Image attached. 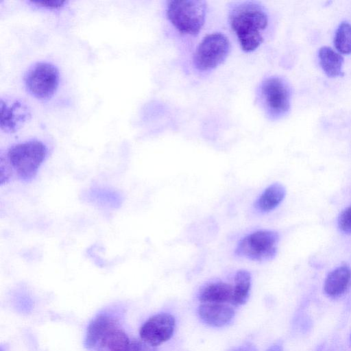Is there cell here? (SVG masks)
I'll return each mask as SVG.
<instances>
[{
  "instance_id": "cell-1",
  "label": "cell",
  "mask_w": 351,
  "mask_h": 351,
  "mask_svg": "<svg viewBox=\"0 0 351 351\" xmlns=\"http://www.w3.org/2000/svg\"><path fill=\"white\" fill-rule=\"evenodd\" d=\"M48 155V147L42 141L34 138L11 145L0 155L1 185L15 177L29 182Z\"/></svg>"
},
{
  "instance_id": "cell-2",
  "label": "cell",
  "mask_w": 351,
  "mask_h": 351,
  "mask_svg": "<svg viewBox=\"0 0 351 351\" xmlns=\"http://www.w3.org/2000/svg\"><path fill=\"white\" fill-rule=\"evenodd\" d=\"M228 20L244 52H252L262 44L269 16L265 8L259 2L242 1L233 3L229 9Z\"/></svg>"
},
{
  "instance_id": "cell-3",
  "label": "cell",
  "mask_w": 351,
  "mask_h": 351,
  "mask_svg": "<svg viewBox=\"0 0 351 351\" xmlns=\"http://www.w3.org/2000/svg\"><path fill=\"white\" fill-rule=\"evenodd\" d=\"M208 5L199 0L167 1L166 15L170 23L181 34L197 36L205 23Z\"/></svg>"
},
{
  "instance_id": "cell-4",
  "label": "cell",
  "mask_w": 351,
  "mask_h": 351,
  "mask_svg": "<svg viewBox=\"0 0 351 351\" xmlns=\"http://www.w3.org/2000/svg\"><path fill=\"white\" fill-rule=\"evenodd\" d=\"M60 74L58 67L46 62H36L30 66L23 75L27 92L40 101L50 99L60 84Z\"/></svg>"
},
{
  "instance_id": "cell-5",
  "label": "cell",
  "mask_w": 351,
  "mask_h": 351,
  "mask_svg": "<svg viewBox=\"0 0 351 351\" xmlns=\"http://www.w3.org/2000/svg\"><path fill=\"white\" fill-rule=\"evenodd\" d=\"M279 234L271 230H258L240 239L234 249L237 257L258 262L273 259L278 250Z\"/></svg>"
},
{
  "instance_id": "cell-6",
  "label": "cell",
  "mask_w": 351,
  "mask_h": 351,
  "mask_svg": "<svg viewBox=\"0 0 351 351\" xmlns=\"http://www.w3.org/2000/svg\"><path fill=\"white\" fill-rule=\"evenodd\" d=\"M258 99L270 119H278L289 110L290 90L282 77L271 76L263 80L258 88Z\"/></svg>"
},
{
  "instance_id": "cell-7",
  "label": "cell",
  "mask_w": 351,
  "mask_h": 351,
  "mask_svg": "<svg viewBox=\"0 0 351 351\" xmlns=\"http://www.w3.org/2000/svg\"><path fill=\"white\" fill-rule=\"evenodd\" d=\"M230 48L228 38L221 32H213L205 36L194 52V67L200 72L216 69L226 60Z\"/></svg>"
},
{
  "instance_id": "cell-8",
  "label": "cell",
  "mask_w": 351,
  "mask_h": 351,
  "mask_svg": "<svg viewBox=\"0 0 351 351\" xmlns=\"http://www.w3.org/2000/svg\"><path fill=\"white\" fill-rule=\"evenodd\" d=\"M32 117L31 110L23 100L12 97L0 99V128L6 134L20 130Z\"/></svg>"
},
{
  "instance_id": "cell-9",
  "label": "cell",
  "mask_w": 351,
  "mask_h": 351,
  "mask_svg": "<svg viewBox=\"0 0 351 351\" xmlns=\"http://www.w3.org/2000/svg\"><path fill=\"white\" fill-rule=\"evenodd\" d=\"M176 328L174 316L167 313L156 314L141 326V339L152 346H158L171 339Z\"/></svg>"
},
{
  "instance_id": "cell-10",
  "label": "cell",
  "mask_w": 351,
  "mask_h": 351,
  "mask_svg": "<svg viewBox=\"0 0 351 351\" xmlns=\"http://www.w3.org/2000/svg\"><path fill=\"white\" fill-rule=\"evenodd\" d=\"M200 319L212 327H223L234 317V308L228 304L202 303L197 310Z\"/></svg>"
},
{
  "instance_id": "cell-11",
  "label": "cell",
  "mask_w": 351,
  "mask_h": 351,
  "mask_svg": "<svg viewBox=\"0 0 351 351\" xmlns=\"http://www.w3.org/2000/svg\"><path fill=\"white\" fill-rule=\"evenodd\" d=\"M286 189L280 183L275 182L267 186L253 204L254 210L259 214H266L275 210L283 201Z\"/></svg>"
},
{
  "instance_id": "cell-12",
  "label": "cell",
  "mask_w": 351,
  "mask_h": 351,
  "mask_svg": "<svg viewBox=\"0 0 351 351\" xmlns=\"http://www.w3.org/2000/svg\"><path fill=\"white\" fill-rule=\"evenodd\" d=\"M350 285L351 269L348 265H341L328 274L324 283V291L330 297H338L343 295Z\"/></svg>"
},
{
  "instance_id": "cell-13",
  "label": "cell",
  "mask_w": 351,
  "mask_h": 351,
  "mask_svg": "<svg viewBox=\"0 0 351 351\" xmlns=\"http://www.w3.org/2000/svg\"><path fill=\"white\" fill-rule=\"evenodd\" d=\"M118 325L119 322L115 317L106 313L97 315L88 326L84 339L85 347L87 349L95 348L101 337Z\"/></svg>"
},
{
  "instance_id": "cell-14",
  "label": "cell",
  "mask_w": 351,
  "mask_h": 351,
  "mask_svg": "<svg viewBox=\"0 0 351 351\" xmlns=\"http://www.w3.org/2000/svg\"><path fill=\"white\" fill-rule=\"evenodd\" d=\"M233 287L229 283L216 281L203 287L198 298L202 303L232 304Z\"/></svg>"
},
{
  "instance_id": "cell-15",
  "label": "cell",
  "mask_w": 351,
  "mask_h": 351,
  "mask_svg": "<svg viewBox=\"0 0 351 351\" xmlns=\"http://www.w3.org/2000/svg\"><path fill=\"white\" fill-rule=\"evenodd\" d=\"M130 340L119 325L106 332L95 346L96 351H129Z\"/></svg>"
},
{
  "instance_id": "cell-16",
  "label": "cell",
  "mask_w": 351,
  "mask_h": 351,
  "mask_svg": "<svg viewBox=\"0 0 351 351\" xmlns=\"http://www.w3.org/2000/svg\"><path fill=\"white\" fill-rule=\"evenodd\" d=\"M319 64L328 77L343 76V58L330 47L324 46L319 49Z\"/></svg>"
},
{
  "instance_id": "cell-17",
  "label": "cell",
  "mask_w": 351,
  "mask_h": 351,
  "mask_svg": "<svg viewBox=\"0 0 351 351\" xmlns=\"http://www.w3.org/2000/svg\"><path fill=\"white\" fill-rule=\"evenodd\" d=\"M252 282L250 273L246 269H239L235 274L232 304L239 306L248 300Z\"/></svg>"
},
{
  "instance_id": "cell-18",
  "label": "cell",
  "mask_w": 351,
  "mask_h": 351,
  "mask_svg": "<svg viewBox=\"0 0 351 351\" xmlns=\"http://www.w3.org/2000/svg\"><path fill=\"white\" fill-rule=\"evenodd\" d=\"M89 201L102 206L116 208L119 206L121 197L116 191L107 189L94 188L88 193Z\"/></svg>"
},
{
  "instance_id": "cell-19",
  "label": "cell",
  "mask_w": 351,
  "mask_h": 351,
  "mask_svg": "<svg viewBox=\"0 0 351 351\" xmlns=\"http://www.w3.org/2000/svg\"><path fill=\"white\" fill-rule=\"evenodd\" d=\"M334 45L337 50L343 54L351 53V25L343 21L336 30Z\"/></svg>"
},
{
  "instance_id": "cell-20",
  "label": "cell",
  "mask_w": 351,
  "mask_h": 351,
  "mask_svg": "<svg viewBox=\"0 0 351 351\" xmlns=\"http://www.w3.org/2000/svg\"><path fill=\"white\" fill-rule=\"evenodd\" d=\"M26 3L42 10H58L64 8L68 1L65 0H29Z\"/></svg>"
},
{
  "instance_id": "cell-21",
  "label": "cell",
  "mask_w": 351,
  "mask_h": 351,
  "mask_svg": "<svg viewBox=\"0 0 351 351\" xmlns=\"http://www.w3.org/2000/svg\"><path fill=\"white\" fill-rule=\"evenodd\" d=\"M337 223L341 232L344 234H351V205L340 213Z\"/></svg>"
},
{
  "instance_id": "cell-22",
  "label": "cell",
  "mask_w": 351,
  "mask_h": 351,
  "mask_svg": "<svg viewBox=\"0 0 351 351\" xmlns=\"http://www.w3.org/2000/svg\"><path fill=\"white\" fill-rule=\"evenodd\" d=\"M129 351H157L156 347L149 345L141 339L130 341Z\"/></svg>"
},
{
  "instance_id": "cell-23",
  "label": "cell",
  "mask_w": 351,
  "mask_h": 351,
  "mask_svg": "<svg viewBox=\"0 0 351 351\" xmlns=\"http://www.w3.org/2000/svg\"><path fill=\"white\" fill-rule=\"evenodd\" d=\"M230 351H256V348L254 345L250 343H247L234 348Z\"/></svg>"
},
{
  "instance_id": "cell-24",
  "label": "cell",
  "mask_w": 351,
  "mask_h": 351,
  "mask_svg": "<svg viewBox=\"0 0 351 351\" xmlns=\"http://www.w3.org/2000/svg\"><path fill=\"white\" fill-rule=\"evenodd\" d=\"M267 351H283V346L281 341H278L271 345Z\"/></svg>"
}]
</instances>
